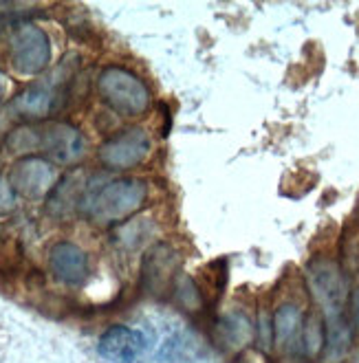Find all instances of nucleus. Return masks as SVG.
<instances>
[{
    "mask_svg": "<svg viewBox=\"0 0 359 363\" xmlns=\"http://www.w3.org/2000/svg\"><path fill=\"white\" fill-rule=\"evenodd\" d=\"M9 183L16 194L27 199L49 196L57 185V172L51 161L42 157L20 159L9 172Z\"/></svg>",
    "mask_w": 359,
    "mask_h": 363,
    "instance_id": "obj_8",
    "label": "nucleus"
},
{
    "mask_svg": "<svg viewBox=\"0 0 359 363\" xmlns=\"http://www.w3.org/2000/svg\"><path fill=\"white\" fill-rule=\"evenodd\" d=\"M175 295H177V300L187 308V311H197L205 304L203 300V295L199 291V286L189 280V277H177V282H175Z\"/></svg>",
    "mask_w": 359,
    "mask_h": 363,
    "instance_id": "obj_16",
    "label": "nucleus"
},
{
    "mask_svg": "<svg viewBox=\"0 0 359 363\" xmlns=\"http://www.w3.org/2000/svg\"><path fill=\"white\" fill-rule=\"evenodd\" d=\"M69 86H71V71L67 64H62L47 79L35 82L29 89L20 91L11 101V111L18 117H25L31 121L47 119L62 108V101L67 97Z\"/></svg>",
    "mask_w": 359,
    "mask_h": 363,
    "instance_id": "obj_2",
    "label": "nucleus"
},
{
    "mask_svg": "<svg viewBox=\"0 0 359 363\" xmlns=\"http://www.w3.org/2000/svg\"><path fill=\"white\" fill-rule=\"evenodd\" d=\"M306 282L309 289L326 315V322L331 319H340L344 315V306H346V297H348V289H346V280L333 260L326 258H318L309 264L306 271Z\"/></svg>",
    "mask_w": 359,
    "mask_h": 363,
    "instance_id": "obj_5",
    "label": "nucleus"
},
{
    "mask_svg": "<svg viewBox=\"0 0 359 363\" xmlns=\"http://www.w3.org/2000/svg\"><path fill=\"white\" fill-rule=\"evenodd\" d=\"M11 69L20 75H38L49 67L51 45L47 33L35 25H18L7 38Z\"/></svg>",
    "mask_w": 359,
    "mask_h": 363,
    "instance_id": "obj_4",
    "label": "nucleus"
},
{
    "mask_svg": "<svg viewBox=\"0 0 359 363\" xmlns=\"http://www.w3.org/2000/svg\"><path fill=\"white\" fill-rule=\"evenodd\" d=\"M33 145L35 150L45 152L57 163L71 165L84 157L87 150V141L75 125L65 121H51L33 125Z\"/></svg>",
    "mask_w": 359,
    "mask_h": 363,
    "instance_id": "obj_6",
    "label": "nucleus"
},
{
    "mask_svg": "<svg viewBox=\"0 0 359 363\" xmlns=\"http://www.w3.org/2000/svg\"><path fill=\"white\" fill-rule=\"evenodd\" d=\"M150 155V137L141 128L121 130L99 147V161L109 169H131Z\"/></svg>",
    "mask_w": 359,
    "mask_h": 363,
    "instance_id": "obj_7",
    "label": "nucleus"
},
{
    "mask_svg": "<svg viewBox=\"0 0 359 363\" xmlns=\"http://www.w3.org/2000/svg\"><path fill=\"white\" fill-rule=\"evenodd\" d=\"M216 333H219L225 348L243 350L253 337V326H251V319L245 313L234 311V313H227L219 319Z\"/></svg>",
    "mask_w": 359,
    "mask_h": 363,
    "instance_id": "obj_13",
    "label": "nucleus"
},
{
    "mask_svg": "<svg viewBox=\"0 0 359 363\" xmlns=\"http://www.w3.org/2000/svg\"><path fill=\"white\" fill-rule=\"evenodd\" d=\"M87 196H89V187H87V183H84V177L82 174H69V177L62 179L55 185V189L49 194L47 207H49V211L65 216L67 211L75 209L77 205L84 207Z\"/></svg>",
    "mask_w": 359,
    "mask_h": 363,
    "instance_id": "obj_12",
    "label": "nucleus"
},
{
    "mask_svg": "<svg viewBox=\"0 0 359 363\" xmlns=\"http://www.w3.org/2000/svg\"><path fill=\"white\" fill-rule=\"evenodd\" d=\"M150 227V223L148 220H137L133 225H126L121 231H119V240L123 247H128V249H137L141 242H145L148 238H150V233L153 229H148Z\"/></svg>",
    "mask_w": 359,
    "mask_h": 363,
    "instance_id": "obj_17",
    "label": "nucleus"
},
{
    "mask_svg": "<svg viewBox=\"0 0 359 363\" xmlns=\"http://www.w3.org/2000/svg\"><path fill=\"white\" fill-rule=\"evenodd\" d=\"M179 271V253L170 245H155L145 253L141 267V284L148 293L163 295L175 286V277Z\"/></svg>",
    "mask_w": 359,
    "mask_h": 363,
    "instance_id": "obj_9",
    "label": "nucleus"
},
{
    "mask_svg": "<svg viewBox=\"0 0 359 363\" xmlns=\"http://www.w3.org/2000/svg\"><path fill=\"white\" fill-rule=\"evenodd\" d=\"M97 93L109 108L128 117L141 115L150 104L145 84L135 73L119 67H109L99 73Z\"/></svg>",
    "mask_w": 359,
    "mask_h": 363,
    "instance_id": "obj_3",
    "label": "nucleus"
},
{
    "mask_svg": "<svg viewBox=\"0 0 359 363\" xmlns=\"http://www.w3.org/2000/svg\"><path fill=\"white\" fill-rule=\"evenodd\" d=\"M49 264L60 282L69 286H82L91 275L89 255L73 242H57L49 253Z\"/></svg>",
    "mask_w": 359,
    "mask_h": 363,
    "instance_id": "obj_10",
    "label": "nucleus"
},
{
    "mask_svg": "<svg viewBox=\"0 0 359 363\" xmlns=\"http://www.w3.org/2000/svg\"><path fill=\"white\" fill-rule=\"evenodd\" d=\"M145 348V339L139 330L128 326H113L99 337L97 350L111 363H133Z\"/></svg>",
    "mask_w": 359,
    "mask_h": 363,
    "instance_id": "obj_11",
    "label": "nucleus"
},
{
    "mask_svg": "<svg viewBox=\"0 0 359 363\" xmlns=\"http://www.w3.org/2000/svg\"><path fill=\"white\" fill-rule=\"evenodd\" d=\"M353 319H355V324L359 326V289L353 293Z\"/></svg>",
    "mask_w": 359,
    "mask_h": 363,
    "instance_id": "obj_19",
    "label": "nucleus"
},
{
    "mask_svg": "<svg viewBox=\"0 0 359 363\" xmlns=\"http://www.w3.org/2000/svg\"><path fill=\"white\" fill-rule=\"evenodd\" d=\"M302 344L309 357H318L326 346V328L320 317L311 315L302 328Z\"/></svg>",
    "mask_w": 359,
    "mask_h": 363,
    "instance_id": "obj_15",
    "label": "nucleus"
},
{
    "mask_svg": "<svg viewBox=\"0 0 359 363\" xmlns=\"http://www.w3.org/2000/svg\"><path fill=\"white\" fill-rule=\"evenodd\" d=\"M16 196L18 194L13 191L9 179L0 177V216H3V213H9L16 207Z\"/></svg>",
    "mask_w": 359,
    "mask_h": 363,
    "instance_id": "obj_18",
    "label": "nucleus"
},
{
    "mask_svg": "<svg viewBox=\"0 0 359 363\" xmlns=\"http://www.w3.org/2000/svg\"><path fill=\"white\" fill-rule=\"evenodd\" d=\"M148 187L137 179H117L111 181L97 191L89 189V196L84 201V211L97 223H119L133 216L145 203Z\"/></svg>",
    "mask_w": 359,
    "mask_h": 363,
    "instance_id": "obj_1",
    "label": "nucleus"
},
{
    "mask_svg": "<svg viewBox=\"0 0 359 363\" xmlns=\"http://www.w3.org/2000/svg\"><path fill=\"white\" fill-rule=\"evenodd\" d=\"M302 333V313L298 306L285 304L273 315V339L280 348H289Z\"/></svg>",
    "mask_w": 359,
    "mask_h": 363,
    "instance_id": "obj_14",
    "label": "nucleus"
}]
</instances>
